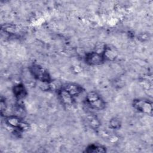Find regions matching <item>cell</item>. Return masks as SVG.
Wrapping results in <instances>:
<instances>
[{"label":"cell","mask_w":153,"mask_h":153,"mask_svg":"<svg viewBox=\"0 0 153 153\" xmlns=\"http://www.w3.org/2000/svg\"><path fill=\"white\" fill-rule=\"evenodd\" d=\"M29 69L35 79L45 83H50L51 81L49 72L42 66L38 64H32L29 66Z\"/></svg>","instance_id":"cell-1"},{"label":"cell","mask_w":153,"mask_h":153,"mask_svg":"<svg viewBox=\"0 0 153 153\" xmlns=\"http://www.w3.org/2000/svg\"><path fill=\"white\" fill-rule=\"evenodd\" d=\"M86 103L90 108L96 110H102L105 107V102L101 96L96 91L88 93L85 97Z\"/></svg>","instance_id":"cell-2"},{"label":"cell","mask_w":153,"mask_h":153,"mask_svg":"<svg viewBox=\"0 0 153 153\" xmlns=\"http://www.w3.org/2000/svg\"><path fill=\"white\" fill-rule=\"evenodd\" d=\"M133 105L136 109L142 113L148 115H151L152 113V104L148 100L136 99L133 101Z\"/></svg>","instance_id":"cell-3"},{"label":"cell","mask_w":153,"mask_h":153,"mask_svg":"<svg viewBox=\"0 0 153 153\" xmlns=\"http://www.w3.org/2000/svg\"><path fill=\"white\" fill-rule=\"evenodd\" d=\"M5 122L10 126L20 130H25L28 127V124L23 121L21 118L16 115L7 117L5 118Z\"/></svg>","instance_id":"cell-4"},{"label":"cell","mask_w":153,"mask_h":153,"mask_svg":"<svg viewBox=\"0 0 153 153\" xmlns=\"http://www.w3.org/2000/svg\"><path fill=\"white\" fill-rule=\"evenodd\" d=\"M85 60L87 63L90 65H99L105 60L102 53L93 51L86 54Z\"/></svg>","instance_id":"cell-5"},{"label":"cell","mask_w":153,"mask_h":153,"mask_svg":"<svg viewBox=\"0 0 153 153\" xmlns=\"http://www.w3.org/2000/svg\"><path fill=\"white\" fill-rule=\"evenodd\" d=\"M62 88L65 90L73 97L78 96L83 91V88L81 85H78V84L72 83V82L67 83L65 84L62 87Z\"/></svg>","instance_id":"cell-6"},{"label":"cell","mask_w":153,"mask_h":153,"mask_svg":"<svg viewBox=\"0 0 153 153\" xmlns=\"http://www.w3.org/2000/svg\"><path fill=\"white\" fill-rule=\"evenodd\" d=\"M13 91L14 96L19 100L23 99L27 95V91L22 84L16 85L13 88Z\"/></svg>","instance_id":"cell-7"},{"label":"cell","mask_w":153,"mask_h":153,"mask_svg":"<svg viewBox=\"0 0 153 153\" xmlns=\"http://www.w3.org/2000/svg\"><path fill=\"white\" fill-rule=\"evenodd\" d=\"M59 95L60 100L64 104L66 105H70L73 103L74 100V97L62 88L59 91Z\"/></svg>","instance_id":"cell-8"},{"label":"cell","mask_w":153,"mask_h":153,"mask_svg":"<svg viewBox=\"0 0 153 153\" xmlns=\"http://www.w3.org/2000/svg\"><path fill=\"white\" fill-rule=\"evenodd\" d=\"M85 152H97V153H100V152H106V149L105 147L101 146V145H96V144H91L90 145H89L85 149Z\"/></svg>","instance_id":"cell-9"},{"label":"cell","mask_w":153,"mask_h":153,"mask_svg":"<svg viewBox=\"0 0 153 153\" xmlns=\"http://www.w3.org/2000/svg\"><path fill=\"white\" fill-rule=\"evenodd\" d=\"M88 120L89 121V124L91 127H93V128H96L99 127V122L98 120L96 118V117L91 116V117H89Z\"/></svg>","instance_id":"cell-10"},{"label":"cell","mask_w":153,"mask_h":153,"mask_svg":"<svg viewBox=\"0 0 153 153\" xmlns=\"http://www.w3.org/2000/svg\"><path fill=\"white\" fill-rule=\"evenodd\" d=\"M110 125L114 128H120V125H121L120 120L117 118H112L110 121Z\"/></svg>","instance_id":"cell-11"},{"label":"cell","mask_w":153,"mask_h":153,"mask_svg":"<svg viewBox=\"0 0 153 153\" xmlns=\"http://www.w3.org/2000/svg\"><path fill=\"white\" fill-rule=\"evenodd\" d=\"M6 109V104L5 102L2 99L1 100V113H2L3 111H5Z\"/></svg>","instance_id":"cell-12"}]
</instances>
